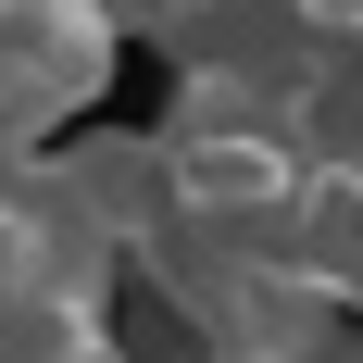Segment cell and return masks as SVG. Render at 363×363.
<instances>
[{"label":"cell","instance_id":"1","mask_svg":"<svg viewBox=\"0 0 363 363\" xmlns=\"http://www.w3.org/2000/svg\"><path fill=\"white\" fill-rule=\"evenodd\" d=\"M113 0H0V150L50 138L113 75Z\"/></svg>","mask_w":363,"mask_h":363}]
</instances>
